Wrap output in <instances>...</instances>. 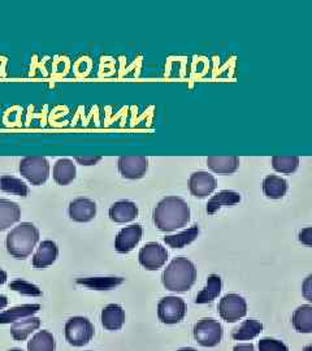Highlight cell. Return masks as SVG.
<instances>
[{
    "label": "cell",
    "mask_w": 312,
    "mask_h": 351,
    "mask_svg": "<svg viewBox=\"0 0 312 351\" xmlns=\"http://www.w3.org/2000/svg\"><path fill=\"white\" fill-rule=\"evenodd\" d=\"M154 224L162 232H175L190 221V207L178 197H167L154 210Z\"/></svg>",
    "instance_id": "cell-1"
},
{
    "label": "cell",
    "mask_w": 312,
    "mask_h": 351,
    "mask_svg": "<svg viewBox=\"0 0 312 351\" xmlns=\"http://www.w3.org/2000/svg\"><path fill=\"white\" fill-rule=\"evenodd\" d=\"M195 281L197 268L191 261L184 256L173 259L163 272V285L171 291H187L193 288Z\"/></svg>",
    "instance_id": "cell-2"
},
{
    "label": "cell",
    "mask_w": 312,
    "mask_h": 351,
    "mask_svg": "<svg viewBox=\"0 0 312 351\" xmlns=\"http://www.w3.org/2000/svg\"><path fill=\"white\" fill-rule=\"evenodd\" d=\"M39 230L32 223H21L13 228L5 239V247L13 258L24 261L39 242Z\"/></svg>",
    "instance_id": "cell-3"
},
{
    "label": "cell",
    "mask_w": 312,
    "mask_h": 351,
    "mask_svg": "<svg viewBox=\"0 0 312 351\" xmlns=\"http://www.w3.org/2000/svg\"><path fill=\"white\" fill-rule=\"evenodd\" d=\"M19 171L32 185L40 186L50 177V164L43 156H26L21 159Z\"/></svg>",
    "instance_id": "cell-4"
},
{
    "label": "cell",
    "mask_w": 312,
    "mask_h": 351,
    "mask_svg": "<svg viewBox=\"0 0 312 351\" xmlns=\"http://www.w3.org/2000/svg\"><path fill=\"white\" fill-rule=\"evenodd\" d=\"M94 326L84 316L71 317L65 324V339L75 348L88 345L94 337Z\"/></svg>",
    "instance_id": "cell-5"
},
{
    "label": "cell",
    "mask_w": 312,
    "mask_h": 351,
    "mask_svg": "<svg viewBox=\"0 0 312 351\" xmlns=\"http://www.w3.org/2000/svg\"><path fill=\"white\" fill-rule=\"evenodd\" d=\"M193 335L200 346L215 348L221 342L224 330L223 326L217 320L213 317H204L194 326Z\"/></svg>",
    "instance_id": "cell-6"
},
{
    "label": "cell",
    "mask_w": 312,
    "mask_h": 351,
    "mask_svg": "<svg viewBox=\"0 0 312 351\" xmlns=\"http://www.w3.org/2000/svg\"><path fill=\"white\" fill-rule=\"evenodd\" d=\"M187 303L178 297H165L158 303V316L163 324L173 326L184 320Z\"/></svg>",
    "instance_id": "cell-7"
},
{
    "label": "cell",
    "mask_w": 312,
    "mask_h": 351,
    "mask_svg": "<svg viewBox=\"0 0 312 351\" xmlns=\"http://www.w3.org/2000/svg\"><path fill=\"white\" fill-rule=\"evenodd\" d=\"M248 314V303L239 294H226L219 303V315L226 323H236Z\"/></svg>",
    "instance_id": "cell-8"
},
{
    "label": "cell",
    "mask_w": 312,
    "mask_h": 351,
    "mask_svg": "<svg viewBox=\"0 0 312 351\" xmlns=\"http://www.w3.org/2000/svg\"><path fill=\"white\" fill-rule=\"evenodd\" d=\"M139 263L147 271H158L168 261V251L158 242L145 245L138 255Z\"/></svg>",
    "instance_id": "cell-9"
},
{
    "label": "cell",
    "mask_w": 312,
    "mask_h": 351,
    "mask_svg": "<svg viewBox=\"0 0 312 351\" xmlns=\"http://www.w3.org/2000/svg\"><path fill=\"white\" fill-rule=\"evenodd\" d=\"M117 164L120 175L129 180L142 178L149 169V159L146 156H121Z\"/></svg>",
    "instance_id": "cell-10"
},
{
    "label": "cell",
    "mask_w": 312,
    "mask_h": 351,
    "mask_svg": "<svg viewBox=\"0 0 312 351\" xmlns=\"http://www.w3.org/2000/svg\"><path fill=\"white\" fill-rule=\"evenodd\" d=\"M143 236V228L139 224L125 226L115 239V249L120 254H128L141 242Z\"/></svg>",
    "instance_id": "cell-11"
},
{
    "label": "cell",
    "mask_w": 312,
    "mask_h": 351,
    "mask_svg": "<svg viewBox=\"0 0 312 351\" xmlns=\"http://www.w3.org/2000/svg\"><path fill=\"white\" fill-rule=\"evenodd\" d=\"M217 188V181L208 172H195L190 176L189 189L190 193L197 198H206Z\"/></svg>",
    "instance_id": "cell-12"
},
{
    "label": "cell",
    "mask_w": 312,
    "mask_h": 351,
    "mask_svg": "<svg viewBox=\"0 0 312 351\" xmlns=\"http://www.w3.org/2000/svg\"><path fill=\"white\" fill-rule=\"evenodd\" d=\"M68 213L75 223H88L97 215V204L86 198H78L69 203Z\"/></svg>",
    "instance_id": "cell-13"
},
{
    "label": "cell",
    "mask_w": 312,
    "mask_h": 351,
    "mask_svg": "<svg viewBox=\"0 0 312 351\" xmlns=\"http://www.w3.org/2000/svg\"><path fill=\"white\" fill-rule=\"evenodd\" d=\"M58 256H59V247H58V245L53 241H50V239L42 241L39 247H38L37 252L33 256L32 263L38 269L47 268V267H50V265L56 262Z\"/></svg>",
    "instance_id": "cell-14"
},
{
    "label": "cell",
    "mask_w": 312,
    "mask_h": 351,
    "mask_svg": "<svg viewBox=\"0 0 312 351\" xmlns=\"http://www.w3.org/2000/svg\"><path fill=\"white\" fill-rule=\"evenodd\" d=\"M108 215H110V219L115 223H119V224L130 223L137 219V204L130 201L116 202L111 206Z\"/></svg>",
    "instance_id": "cell-15"
},
{
    "label": "cell",
    "mask_w": 312,
    "mask_h": 351,
    "mask_svg": "<svg viewBox=\"0 0 312 351\" xmlns=\"http://www.w3.org/2000/svg\"><path fill=\"white\" fill-rule=\"evenodd\" d=\"M101 324L107 330H119L125 323V311L120 304H108L100 315Z\"/></svg>",
    "instance_id": "cell-16"
},
{
    "label": "cell",
    "mask_w": 312,
    "mask_h": 351,
    "mask_svg": "<svg viewBox=\"0 0 312 351\" xmlns=\"http://www.w3.org/2000/svg\"><path fill=\"white\" fill-rule=\"evenodd\" d=\"M263 193L269 199H281L287 195V182L280 176L269 175L263 180Z\"/></svg>",
    "instance_id": "cell-17"
},
{
    "label": "cell",
    "mask_w": 312,
    "mask_h": 351,
    "mask_svg": "<svg viewBox=\"0 0 312 351\" xmlns=\"http://www.w3.org/2000/svg\"><path fill=\"white\" fill-rule=\"evenodd\" d=\"M21 210L16 202L0 199V232L7 230L20 221Z\"/></svg>",
    "instance_id": "cell-18"
},
{
    "label": "cell",
    "mask_w": 312,
    "mask_h": 351,
    "mask_svg": "<svg viewBox=\"0 0 312 351\" xmlns=\"http://www.w3.org/2000/svg\"><path fill=\"white\" fill-rule=\"evenodd\" d=\"M239 158L237 156H208V168L219 175H232L239 168Z\"/></svg>",
    "instance_id": "cell-19"
},
{
    "label": "cell",
    "mask_w": 312,
    "mask_h": 351,
    "mask_svg": "<svg viewBox=\"0 0 312 351\" xmlns=\"http://www.w3.org/2000/svg\"><path fill=\"white\" fill-rule=\"evenodd\" d=\"M40 310V304H23L5 310L0 314V324H13L21 319L37 314Z\"/></svg>",
    "instance_id": "cell-20"
},
{
    "label": "cell",
    "mask_w": 312,
    "mask_h": 351,
    "mask_svg": "<svg viewBox=\"0 0 312 351\" xmlns=\"http://www.w3.org/2000/svg\"><path fill=\"white\" fill-rule=\"evenodd\" d=\"M75 173H77V169H75V165L72 160L60 159L53 165L52 177L58 185L65 186V185H69L71 182H73Z\"/></svg>",
    "instance_id": "cell-21"
},
{
    "label": "cell",
    "mask_w": 312,
    "mask_h": 351,
    "mask_svg": "<svg viewBox=\"0 0 312 351\" xmlns=\"http://www.w3.org/2000/svg\"><path fill=\"white\" fill-rule=\"evenodd\" d=\"M40 326V319L36 316H29L25 319H21L11 326V336L14 341H25L34 330L39 329Z\"/></svg>",
    "instance_id": "cell-22"
},
{
    "label": "cell",
    "mask_w": 312,
    "mask_h": 351,
    "mask_svg": "<svg viewBox=\"0 0 312 351\" xmlns=\"http://www.w3.org/2000/svg\"><path fill=\"white\" fill-rule=\"evenodd\" d=\"M239 202H241V195L236 191H232V190L219 191L207 203V213L213 215V213H217L221 207L233 206V204H237Z\"/></svg>",
    "instance_id": "cell-23"
},
{
    "label": "cell",
    "mask_w": 312,
    "mask_h": 351,
    "mask_svg": "<svg viewBox=\"0 0 312 351\" xmlns=\"http://www.w3.org/2000/svg\"><path fill=\"white\" fill-rule=\"evenodd\" d=\"M221 289H223V281H221V277L217 276V275H211L207 278V284L206 287L200 290L197 295V300L195 303L198 304H206V303H210L213 300H216L220 293H221Z\"/></svg>",
    "instance_id": "cell-24"
},
{
    "label": "cell",
    "mask_w": 312,
    "mask_h": 351,
    "mask_svg": "<svg viewBox=\"0 0 312 351\" xmlns=\"http://www.w3.org/2000/svg\"><path fill=\"white\" fill-rule=\"evenodd\" d=\"M123 277H86L78 278L77 284L94 290H111L124 282Z\"/></svg>",
    "instance_id": "cell-25"
},
{
    "label": "cell",
    "mask_w": 312,
    "mask_h": 351,
    "mask_svg": "<svg viewBox=\"0 0 312 351\" xmlns=\"http://www.w3.org/2000/svg\"><path fill=\"white\" fill-rule=\"evenodd\" d=\"M293 326L300 333H311L312 332V306L303 304L298 307L293 317H291Z\"/></svg>",
    "instance_id": "cell-26"
},
{
    "label": "cell",
    "mask_w": 312,
    "mask_h": 351,
    "mask_svg": "<svg viewBox=\"0 0 312 351\" xmlns=\"http://www.w3.org/2000/svg\"><path fill=\"white\" fill-rule=\"evenodd\" d=\"M198 234H200V228L198 226H194L178 234L164 237V242L173 249H182L187 245H190L191 242H194L198 237Z\"/></svg>",
    "instance_id": "cell-27"
},
{
    "label": "cell",
    "mask_w": 312,
    "mask_h": 351,
    "mask_svg": "<svg viewBox=\"0 0 312 351\" xmlns=\"http://www.w3.org/2000/svg\"><path fill=\"white\" fill-rule=\"evenodd\" d=\"M56 342L53 335L49 330H39L37 335L27 342V351H55Z\"/></svg>",
    "instance_id": "cell-28"
},
{
    "label": "cell",
    "mask_w": 312,
    "mask_h": 351,
    "mask_svg": "<svg viewBox=\"0 0 312 351\" xmlns=\"http://www.w3.org/2000/svg\"><path fill=\"white\" fill-rule=\"evenodd\" d=\"M263 332V324L258 320H254V319H250L246 320L242 326L237 328L232 337L236 341H250V339H254L255 337H258Z\"/></svg>",
    "instance_id": "cell-29"
},
{
    "label": "cell",
    "mask_w": 312,
    "mask_h": 351,
    "mask_svg": "<svg viewBox=\"0 0 312 351\" xmlns=\"http://www.w3.org/2000/svg\"><path fill=\"white\" fill-rule=\"evenodd\" d=\"M0 190L4 193L14 194L19 197H27L29 195V186L20 178L12 176H1L0 177Z\"/></svg>",
    "instance_id": "cell-30"
},
{
    "label": "cell",
    "mask_w": 312,
    "mask_h": 351,
    "mask_svg": "<svg viewBox=\"0 0 312 351\" xmlns=\"http://www.w3.org/2000/svg\"><path fill=\"white\" fill-rule=\"evenodd\" d=\"M272 167L280 173H294L300 167V158L298 156H274L272 158Z\"/></svg>",
    "instance_id": "cell-31"
},
{
    "label": "cell",
    "mask_w": 312,
    "mask_h": 351,
    "mask_svg": "<svg viewBox=\"0 0 312 351\" xmlns=\"http://www.w3.org/2000/svg\"><path fill=\"white\" fill-rule=\"evenodd\" d=\"M10 289L13 291H17L23 295H29V297H40L42 290L38 288L37 285L27 282L25 280H14L10 284Z\"/></svg>",
    "instance_id": "cell-32"
},
{
    "label": "cell",
    "mask_w": 312,
    "mask_h": 351,
    "mask_svg": "<svg viewBox=\"0 0 312 351\" xmlns=\"http://www.w3.org/2000/svg\"><path fill=\"white\" fill-rule=\"evenodd\" d=\"M259 351H289V348L278 339H263L259 341Z\"/></svg>",
    "instance_id": "cell-33"
},
{
    "label": "cell",
    "mask_w": 312,
    "mask_h": 351,
    "mask_svg": "<svg viewBox=\"0 0 312 351\" xmlns=\"http://www.w3.org/2000/svg\"><path fill=\"white\" fill-rule=\"evenodd\" d=\"M298 239L306 246H312V228L309 226L306 229H302L298 234Z\"/></svg>",
    "instance_id": "cell-34"
},
{
    "label": "cell",
    "mask_w": 312,
    "mask_h": 351,
    "mask_svg": "<svg viewBox=\"0 0 312 351\" xmlns=\"http://www.w3.org/2000/svg\"><path fill=\"white\" fill-rule=\"evenodd\" d=\"M101 160L100 156H77L75 162L81 164V165H95Z\"/></svg>",
    "instance_id": "cell-35"
},
{
    "label": "cell",
    "mask_w": 312,
    "mask_h": 351,
    "mask_svg": "<svg viewBox=\"0 0 312 351\" xmlns=\"http://www.w3.org/2000/svg\"><path fill=\"white\" fill-rule=\"evenodd\" d=\"M303 297L307 300V301H312V275L306 278V281L303 282Z\"/></svg>",
    "instance_id": "cell-36"
},
{
    "label": "cell",
    "mask_w": 312,
    "mask_h": 351,
    "mask_svg": "<svg viewBox=\"0 0 312 351\" xmlns=\"http://www.w3.org/2000/svg\"><path fill=\"white\" fill-rule=\"evenodd\" d=\"M233 351H255L252 343H239L233 348Z\"/></svg>",
    "instance_id": "cell-37"
},
{
    "label": "cell",
    "mask_w": 312,
    "mask_h": 351,
    "mask_svg": "<svg viewBox=\"0 0 312 351\" xmlns=\"http://www.w3.org/2000/svg\"><path fill=\"white\" fill-rule=\"evenodd\" d=\"M8 304V298L5 295H0V310L5 308Z\"/></svg>",
    "instance_id": "cell-38"
},
{
    "label": "cell",
    "mask_w": 312,
    "mask_h": 351,
    "mask_svg": "<svg viewBox=\"0 0 312 351\" xmlns=\"http://www.w3.org/2000/svg\"><path fill=\"white\" fill-rule=\"evenodd\" d=\"M7 272L4 271V269H1L0 268V285H3V284H5V281H7Z\"/></svg>",
    "instance_id": "cell-39"
},
{
    "label": "cell",
    "mask_w": 312,
    "mask_h": 351,
    "mask_svg": "<svg viewBox=\"0 0 312 351\" xmlns=\"http://www.w3.org/2000/svg\"><path fill=\"white\" fill-rule=\"evenodd\" d=\"M303 351H312L311 345H309V346H306V348H304V349H303Z\"/></svg>",
    "instance_id": "cell-40"
},
{
    "label": "cell",
    "mask_w": 312,
    "mask_h": 351,
    "mask_svg": "<svg viewBox=\"0 0 312 351\" xmlns=\"http://www.w3.org/2000/svg\"><path fill=\"white\" fill-rule=\"evenodd\" d=\"M177 351H197L195 349H191V348H187V349H181V350Z\"/></svg>",
    "instance_id": "cell-41"
},
{
    "label": "cell",
    "mask_w": 312,
    "mask_h": 351,
    "mask_svg": "<svg viewBox=\"0 0 312 351\" xmlns=\"http://www.w3.org/2000/svg\"><path fill=\"white\" fill-rule=\"evenodd\" d=\"M10 351H24V350H21V349H12V350H10Z\"/></svg>",
    "instance_id": "cell-42"
}]
</instances>
